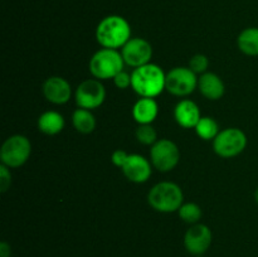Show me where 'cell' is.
Returning a JSON list of instances; mask_svg holds the SVG:
<instances>
[{
	"label": "cell",
	"mask_w": 258,
	"mask_h": 257,
	"mask_svg": "<svg viewBox=\"0 0 258 257\" xmlns=\"http://www.w3.org/2000/svg\"><path fill=\"white\" fill-rule=\"evenodd\" d=\"M208 67L209 59L208 57L204 54H196L190 58V60H189V68H190L194 73H197V75H198V73H201V75L206 73Z\"/></svg>",
	"instance_id": "cell-23"
},
{
	"label": "cell",
	"mask_w": 258,
	"mask_h": 257,
	"mask_svg": "<svg viewBox=\"0 0 258 257\" xmlns=\"http://www.w3.org/2000/svg\"><path fill=\"white\" fill-rule=\"evenodd\" d=\"M198 80L197 73L189 67H175L166 73L165 90L171 95L184 97L196 91Z\"/></svg>",
	"instance_id": "cell-7"
},
{
	"label": "cell",
	"mask_w": 258,
	"mask_h": 257,
	"mask_svg": "<svg viewBox=\"0 0 258 257\" xmlns=\"http://www.w3.org/2000/svg\"><path fill=\"white\" fill-rule=\"evenodd\" d=\"M196 257H203V256H196Z\"/></svg>",
	"instance_id": "cell-29"
},
{
	"label": "cell",
	"mask_w": 258,
	"mask_h": 257,
	"mask_svg": "<svg viewBox=\"0 0 258 257\" xmlns=\"http://www.w3.org/2000/svg\"><path fill=\"white\" fill-rule=\"evenodd\" d=\"M125 65L138 68L150 63L153 57V47L144 38H131L122 48H121Z\"/></svg>",
	"instance_id": "cell-10"
},
{
	"label": "cell",
	"mask_w": 258,
	"mask_h": 257,
	"mask_svg": "<svg viewBox=\"0 0 258 257\" xmlns=\"http://www.w3.org/2000/svg\"><path fill=\"white\" fill-rule=\"evenodd\" d=\"M179 217L184 222L189 224L199 223V219L202 218V208L197 203H183V206L178 211Z\"/></svg>",
	"instance_id": "cell-21"
},
{
	"label": "cell",
	"mask_w": 258,
	"mask_h": 257,
	"mask_svg": "<svg viewBox=\"0 0 258 257\" xmlns=\"http://www.w3.org/2000/svg\"><path fill=\"white\" fill-rule=\"evenodd\" d=\"M75 98L76 103L80 108L95 110L105 102V86L97 78H90V80L83 81L76 88Z\"/></svg>",
	"instance_id": "cell-9"
},
{
	"label": "cell",
	"mask_w": 258,
	"mask_h": 257,
	"mask_svg": "<svg viewBox=\"0 0 258 257\" xmlns=\"http://www.w3.org/2000/svg\"><path fill=\"white\" fill-rule=\"evenodd\" d=\"M113 83L117 88L120 90H126V88L131 87V75L130 73L125 72V71H121L118 75H116V77L113 78Z\"/></svg>",
	"instance_id": "cell-25"
},
{
	"label": "cell",
	"mask_w": 258,
	"mask_h": 257,
	"mask_svg": "<svg viewBox=\"0 0 258 257\" xmlns=\"http://www.w3.org/2000/svg\"><path fill=\"white\" fill-rule=\"evenodd\" d=\"M198 88L204 97L212 101L222 98L226 91L222 78L213 72H206L199 77Z\"/></svg>",
	"instance_id": "cell-15"
},
{
	"label": "cell",
	"mask_w": 258,
	"mask_h": 257,
	"mask_svg": "<svg viewBox=\"0 0 258 257\" xmlns=\"http://www.w3.org/2000/svg\"><path fill=\"white\" fill-rule=\"evenodd\" d=\"M247 146V136L241 128L228 127L219 131L213 140V150L221 158H234Z\"/></svg>",
	"instance_id": "cell-6"
},
{
	"label": "cell",
	"mask_w": 258,
	"mask_h": 257,
	"mask_svg": "<svg viewBox=\"0 0 258 257\" xmlns=\"http://www.w3.org/2000/svg\"><path fill=\"white\" fill-rule=\"evenodd\" d=\"M43 95L50 103L63 105L71 100L72 88L66 78L59 77V76H52L43 83Z\"/></svg>",
	"instance_id": "cell-12"
},
{
	"label": "cell",
	"mask_w": 258,
	"mask_h": 257,
	"mask_svg": "<svg viewBox=\"0 0 258 257\" xmlns=\"http://www.w3.org/2000/svg\"><path fill=\"white\" fill-rule=\"evenodd\" d=\"M32 153V145L27 136L13 135L3 143L0 149L2 164L8 168H19L24 165Z\"/></svg>",
	"instance_id": "cell-5"
},
{
	"label": "cell",
	"mask_w": 258,
	"mask_h": 257,
	"mask_svg": "<svg viewBox=\"0 0 258 257\" xmlns=\"http://www.w3.org/2000/svg\"><path fill=\"white\" fill-rule=\"evenodd\" d=\"M128 155H130V154L118 149V150H115L112 153V155H111V161L113 163V165L118 166V168H122V166L125 165L126 161H127Z\"/></svg>",
	"instance_id": "cell-26"
},
{
	"label": "cell",
	"mask_w": 258,
	"mask_h": 257,
	"mask_svg": "<svg viewBox=\"0 0 258 257\" xmlns=\"http://www.w3.org/2000/svg\"><path fill=\"white\" fill-rule=\"evenodd\" d=\"M121 169L126 178L133 183H145L151 176V163L139 154H130Z\"/></svg>",
	"instance_id": "cell-13"
},
{
	"label": "cell",
	"mask_w": 258,
	"mask_h": 257,
	"mask_svg": "<svg viewBox=\"0 0 258 257\" xmlns=\"http://www.w3.org/2000/svg\"><path fill=\"white\" fill-rule=\"evenodd\" d=\"M159 113V106L154 98L141 97L133 107V117L139 125H151Z\"/></svg>",
	"instance_id": "cell-16"
},
{
	"label": "cell",
	"mask_w": 258,
	"mask_h": 257,
	"mask_svg": "<svg viewBox=\"0 0 258 257\" xmlns=\"http://www.w3.org/2000/svg\"><path fill=\"white\" fill-rule=\"evenodd\" d=\"M64 117L57 111H45L38 118V128L45 135H57L64 128Z\"/></svg>",
	"instance_id": "cell-17"
},
{
	"label": "cell",
	"mask_w": 258,
	"mask_h": 257,
	"mask_svg": "<svg viewBox=\"0 0 258 257\" xmlns=\"http://www.w3.org/2000/svg\"><path fill=\"white\" fill-rule=\"evenodd\" d=\"M174 117L181 127L191 128L196 127L202 116L201 110L194 101L181 100L174 108Z\"/></svg>",
	"instance_id": "cell-14"
},
{
	"label": "cell",
	"mask_w": 258,
	"mask_h": 257,
	"mask_svg": "<svg viewBox=\"0 0 258 257\" xmlns=\"http://www.w3.org/2000/svg\"><path fill=\"white\" fill-rule=\"evenodd\" d=\"M125 60L117 49L102 48L92 55L90 60V72L97 80H110L123 71Z\"/></svg>",
	"instance_id": "cell-4"
},
{
	"label": "cell",
	"mask_w": 258,
	"mask_h": 257,
	"mask_svg": "<svg viewBox=\"0 0 258 257\" xmlns=\"http://www.w3.org/2000/svg\"><path fill=\"white\" fill-rule=\"evenodd\" d=\"M96 39L103 48H122L131 39L130 23L121 15L105 17L96 28Z\"/></svg>",
	"instance_id": "cell-2"
},
{
	"label": "cell",
	"mask_w": 258,
	"mask_h": 257,
	"mask_svg": "<svg viewBox=\"0 0 258 257\" xmlns=\"http://www.w3.org/2000/svg\"><path fill=\"white\" fill-rule=\"evenodd\" d=\"M213 241V234L207 224L196 223L191 224L184 236V246L185 249L193 256H202L211 247Z\"/></svg>",
	"instance_id": "cell-11"
},
{
	"label": "cell",
	"mask_w": 258,
	"mask_h": 257,
	"mask_svg": "<svg viewBox=\"0 0 258 257\" xmlns=\"http://www.w3.org/2000/svg\"><path fill=\"white\" fill-rule=\"evenodd\" d=\"M10 168L5 166L4 164L0 165V191L5 193L12 185V174H10Z\"/></svg>",
	"instance_id": "cell-24"
},
{
	"label": "cell",
	"mask_w": 258,
	"mask_h": 257,
	"mask_svg": "<svg viewBox=\"0 0 258 257\" xmlns=\"http://www.w3.org/2000/svg\"><path fill=\"white\" fill-rule=\"evenodd\" d=\"M12 254V248H10V244H8L7 242L3 241L0 243V257H10Z\"/></svg>",
	"instance_id": "cell-27"
},
{
	"label": "cell",
	"mask_w": 258,
	"mask_h": 257,
	"mask_svg": "<svg viewBox=\"0 0 258 257\" xmlns=\"http://www.w3.org/2000/svg\"><path fill=\"white\" fill-rule=\"evenodd\" d=\"M254 199H256V202L258 203V186L256 190H254Z\"/></svg>",
	"instance_id": "cell-28"
},
{
	"label": "cell",
	"mask_w": 258,
	"mask_h": 257,
	"mask_svg": "<svg viewBox=\"0 0 258 257\" xmlns=\"http://www.w3.org/2000/svg\"><path fill=\"white\" fill-rule=\"evenodd\" d=\"M136 139L143 145H154L158 141V134L151 125H140L136 128Z\"/></svg>",
	"instance_id": "cell-22"
},
{
	"label": "cell",
	"mask_w": 258,
	"mask_h": 257,
	"mask_svg": "<svg viewBox=\"0 0 258 257\" xmlns=\"http://www.w3.org/2000/svg\"><path fill=\"white\" fill-rule=\"evenodd\" d=\"M239 50L247 55H258V28L249 27L242 30L237 38Z\"/></svg>",
	"instance_id": "cell-18"
},
{
	"label": "cell",
	"mask_w": 258,
	"mask_h": 257,
	"mask_svg": "<svg viewBox=\"0 0 258 257\" xmlns=\"http://www.w3.org/2000/svg\"><path fill=\"white\" fill-rule=\"evenodd\" d=\"M166 75L155 63H148L134 68L131 73V87L140 97L155 98L165 90Z\"/></svg>",
	"instance_id": "cell-1"
},
{
	"label": "cell",
	"mask_w": 258,
	"mask_h": 257,
	"mask_svg": "<svg viewBox=\"0 0 258 257\" xmlns=\"http://www.w3.org/2000/svg\"><path fill=\"white\" fill-rule=\"evenodd\" d=\"M194 128H196L197 135L206 141L214 140L219 134L218 122L213 117H209V116L201 117V120L198 121Z\"/></svg>",
	"instance_id": "cell-20"
},
{
	"label": "cell",
	"mask_w": 258,
	"mask_h": 257,
	"mask_svg": "<svg viewBox=\"0 0 258 257\" xmlns=\"http://www.w3.org/2000/svg\"><path fill=\"white\" fill-rule=\"evenodd\" d=\"M148 202L153 209L161 213L178 212L183 206L184 194L180 186L171 181L155 184L148 194Z\"/></svg>",
	"instance_id": "cell-3"
},
{
	"label": "cell",
	"mask_w": 258,
	"mask_h": 257,
	"mask_svg": "<svg viewBox=\"0 0 258 257\" xmlns=\"http://www.w3.org/2000/svg\"><path fill=\"white\" fill-rule=\"evenodd\" d=\"M72 123L81 134H91L96 128V118L91 110L77 108L72 115Z\"/></svg>",
	"instance_id": "cell-19"
},
{
	"label": "cell",
	"mask_w": 258,
	"mask_h": 257,
	"mask_svg": "<svg viewBox=\"0 0 258 257\" xmlns=\"http://www.w3.org/2000/svg\"><path fill=\"white\" fill-rule=\"evenodd\" d=\"M150 159L154 168L161 173H166L178 165L180 151L174 141L169 139H160L151 145Z\"/></svg>",
	"instance_id": "cell-8"
}]
</instances>
